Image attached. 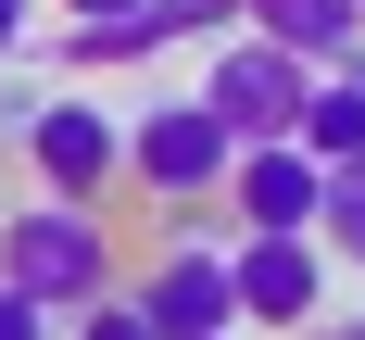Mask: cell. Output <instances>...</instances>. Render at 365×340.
<instances>
[{
	"label": "cell",
	"mask_w": 365,
	"mask_h": 340,
	"mask_svg": "<svg viewBox=\"0 0 365 340\" xmlns=\"http://www.w3.org/2000/svg\"><path fill=\"white\" fill-rule=\"evenodd\" d=\"M76 26H126V13H151V0H63Z\"/></svg>",
	"instance_id": "cell-14"
},
{
	"label": "cell",
	"mask_w": 365,
	"mask_h": 340,
	"mask_svg": "<svg viewBox=\"0 0 365 340\" xmlns=\"http://www.w3.org/2000/svg\"><path fill=\"white\" fill-rule=\"evenodd\" d=\"M315 239L365 264V164H340V177H328V215H315Z\"/></svg>",
	"instance_id": "cell-11"
},
{
	"label": "cell",
	"mask_w": 365,
	"mask_h": 340,
	"mask_svg": "<svg viewBox=\"0 0 365 340\" xmlns=\"http://www.w3.org/2000/svg\"><path fill=\"white\" fill-rule=\"evenodd\" d=\"M227 290H240V328H315L328 315V239H227Z\"/></svg>",
	"instance_id": "cell-5"
},
{
	"label": "cell",
	"mask_w": 365,
	"mask_h": 340,
	"mask_svg": "<svg viewBox=\"0 0 365 340\" xmlns=\"http://www.w3.org/2000/svg\"><path fill=\"white\" fill-rule=\"evenodd\" d=\"M0 340H51V315H38V302L13 290V277H0Z\"/></svg>",
	"instance_id": "cell-13"
},
{
	"label": "cell",
	"mask_w": 365,
	"mask_h": 340,
	"mask_svg": "<svg viewBox=\"0 0 365 340\" xmlns=\"http://www.w3.org/2000/svg\"><path fill=\"white\" fill-rule=\"evenodd\" d=\"M189 101L215 113L240 151H290V139H302V101H315V63L264 51V38H227L215 63H202V88H189Z\"/></svg>",
	"instance_id": "cell-2"
},
{
	"label": "cell",
	"mask_w": 365,
	"mask_h": 340,
	"mask_svg": "<svg viewBox=\"0 0 365 340\" xmlns=\"http://www.w3.org/2000/svg\"><path fill=\"white\" fill-rule=\"evenodd\" d=\"M302 151L315 164H365V63H340V76H315V101H302Z\"/></svg>",
	"instance_id": "cell-10"
},
{
	"label": "cell",
	"mask_w": 365,
	"mask_h": 340,
	"mask_svg": "<svg viewBox=\"0 0 365 340\" xmlns=\"http://www.w3.org/2000/svg\"><path fill=\"white\" fill-rule=\"evenodd\" d=\"M0 277L38 302V315H88V302L126 290V264H113V227L101 202H26V215H0Z\"/></svg>",
	"instance_id": "cell-1"
},
{
	"label": "cell",
	"mask_w": 365,
	"mask_h": 340,
	"mask_svg": "<svg viewBox=\"0 0 365 340\" xmlns=\"http://www.w3.org/2000/svg\"><path fill=\"white\" fill-rule=\"evenodd\" d=\"M240 38H264V51H290V63H315V76L365 63V13H353V0H252Z\"/></svg>",
	"instance_id": "cell-8"
},
{
	"label": "cell",
	"mask_w": 365,
	"mask_h": 340,
	"mask_svg": "<svg viewBox=\"0 0 365 340\" xmlns=\"http://www.w3.org/2000/svg\"><path fill=\"white\" fill-rule=\"evenodd\" d=\"M302 340H365V315H315V328H302Z\"/></svg>",
	"instance_id": "cell-17"
},
{
	"label": "cell",
	"mask_w": 365,
	"mask_h": 340,
	"mask_svg": "<svg viewBox=\"0 0 365 340\" xmlns=\"http://www.w3.org/2000/svg\"><path fill=\"white\" fill-rule=\"evenodd\" d=\"M151 315V340H240V290H227V239H202V227H177V252L151 264L139 290H126Z\"/></svg>",
	"instance_id": "cell-4"
},
{
	"label": "cell",
	"mask_w": 365,
	"mask_h": 340,
	"mask_svg": "<svg viewBox=\"0 0 365 340\" xmlns=\"http://www.w3.org/2000/svg\"><path fill=\"white\" fill-rule=\"evenodd\" d=\"M189 26H240V13H252V0H177Z\"/></svg>",
	"instance_id": "cell-15"
},
{
	"label": "cell",
	"mask_w": 365,
	"mask_h": 340,
	"mask_svg": "<svg viewBox=\"0 0 365 340\" xmlns=\"http://www.w3.org/2000/svg\"><path fill=\"white\" fill-rule=\"evenodd\" d=\"M76 340H151V315L113 290V302H88V315H76Z\"/></svg>",
	"instance_id": "cell-12"
},
{
	"label": "cell",
	"mask_w": 365,
	"mask_h": 340,
	"mask_svg": "<svg viewBox=\"0 0 365 340\" xmlns=\"http://www.w3.org/2000/svg\"><path fill=\"white\" fill-rule=\"evenodd\" d=\"M177 38H202L177 13V0H151V13H126V26H63V63L76 76H126V63H151V51H177Z\"/></svg>",
	"instance_id": "cell-9"
},
{
	"label": "cell",
	"mask_w": 365,
	"mask_h": 340,
	"mask_svg": "<svg viewBox=\"0 0 365 340\" xmlns=\"http://www.w3.org/2000/svg\"><path fill=\"white\" fill-rule=\"evenodd\" d=\"M227 215H240V239H315V215H328V164L315 151H240V177H227Z\"/></svg>",
	"instance_id": "cell-7"
},
{
	"label": "cell",
	"mask_w": 365,
	"mask_h": 340,
	"mask_svg": "<svg viewBox=\"0 0 365 340\" xmlns=\"http://www.w3.org/2000/svg\"><path fill=\"white\" fill-rule=\"evenodd\" d=\"M126 177H139L164 215H189V202H227V177H240V139H227L202 101H151L139 126H126Z\"/></svg>",
	"instance_id": "cell-3"
},
{
	"label": "cell",
	"mask_w": 365,
	"mask_h": 340,
	"mask_svg": "<svg viewBox=\"0 0 365 340\" xmlns=\"http://www.w3.org/2000/svg\"><path fill=\"white\" fill-rule=\"evenodd\" d=\"M353 13H365V0H353Z\"/></svg>",
	"instance_id": "cell-18"
},
{
	"label": "cell",
	"mask_w": 365,
	"mask_h": 340,
	"mask_svg": "<svg viewBox=\"0 0 365 340\" xmlns=\"http://www.w3.org/2000/svg\"><path fill=\"white\" fill-rule=\"evenodd\" d=\"M26 13H38V0H0V51H26Z\"/></svg>",
	"instance_id": "cell-16"
},
{
	"label": "cell",
	"mask_w": 365,
	"mask_h": 340,
	"mask_svg": "<svg viewBox=\"0 0 365 340\" xmlns=\"http://www.w3.org/2000/svg\"><path fill=\"white\" fill-rule=\"evenodd\" d=\"M26 164H38V202H101V189L126 177V126H113L101 101H38Z\"/></svg>",
	"instance_id": "cell-6"
}]
</instances>
